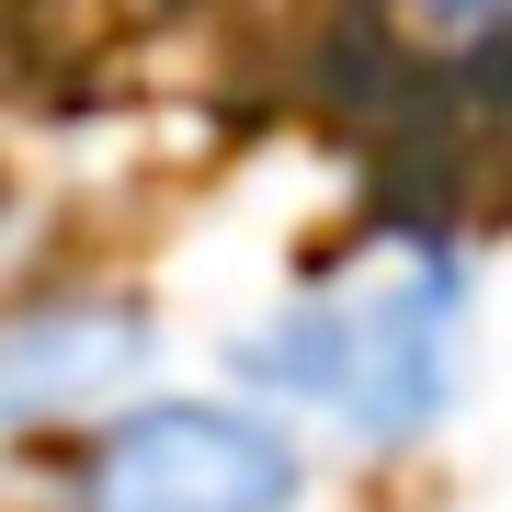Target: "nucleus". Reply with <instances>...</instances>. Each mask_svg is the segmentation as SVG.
<instances>
[{
	"instance_id": "1",
	"label": "nucleus",
	"mask_w": 512,
	"mask_h": 512,
	"mask_svg": "<svg viewBox=\"0 0 512 512\" xmlns=\"http://www.w3.org/2000/svg\"><path fill=\"white\" fill-rule=\"evenodd\" d=\"M478 365V262L456 239H387L376 262L262 308L228 342V376L285 421H330L365 456L433 444Z\"/></svg>"
},
{
	"instance_id": "2",
	"label": "nucleus",
	"mask_w": 512,
	"mask_h": 512,
	"mask_svg": "<svg viewBox=\"0 0 512 512\" xmlns=\"http://www.w3.org/2000/svg\"><path fill=\"white\" fill-rule=\"evenodd\" d=\"M308 444L285 410L239 399H114L80 421L57 512H296Z\"/></svg>"
},
{
	"instance_id": "3",
	"label": "nucleus",
	"mask_w": 512,
	"mask_h": 512,
	"mask_svg": "<svg viewBox=\"0 0 512 512\" xmlns=\"http://www.w3.org/2000/svg\"><path fill=\"white\" fill-rule=\"evenodd\" d=\"M160 365V319L137 296H35V308H0V444H35L57 421H92Z\"/></svg>"
},
{
	"instance_id": "4",
	"label": "nucleus",
	"mask_w": 512,
	"mask_h": 512,
	"mask_svg": "<svg viewBox=\"0 0 512 512\" xmlns=\"http://www.w3.org/2000/svg\"><path fill=\"white\" fill-rule=\"evenodd\" d=\"M410 12V35H433V46H478V35H512V0H399Z\"/></svg>"
}]
</instances>
